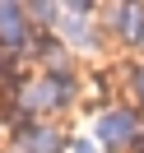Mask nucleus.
Here are the masks:
<instances>
[{
    "label": "nucleus",
    "instance_id": "f257e3e1",
    "mask_svg": "<svg viewBox=\"0 0 144 153\" xmlns=\"http://www.w3.org/2000/svg\"><path fill=\"white\" fill-rule=\"evenodd\" d=\"M98 139H102V149H130L135 139H140V111L135 107H112V111H102V121H98Z\"/></svg>",
    "mask_w": 144,
    "mask_h": 153
},
{
    "label": "nucleus",
    "instance_id": "f03ea898",
    "mask_svg": "<svg viewBox=\"0 0 144 153\" xmlns=\"http://www.w3.org/2000/svg\"><path fill=\"white\" fill-rule=\"evenodd\" d=\"M56 149H60V139H56V130H47V125H33V130L19 134V153H56Z\"/></svg>",
    "mask_w": 144,
    "mask_h": 153
},
{
    "label": "nucleus",
    "instance_id": "7ed1b4c3",
    "mask_svg": "<svg viewBox=\"0 0 144 153\" xmlns=\"http://www.w3.org/2000/svg\"><path fill=\"white\" fill-rule=\"evenodd\" d=\"M116 28H121V37L144 42V10H135V5H121V10H116Z\"/></svg>",
    "mask_w": 144,
    "mask_h": 153
},
{
    "label": "nucleus",
    "instance_id": "20e7f679",
    "mask_svg": "<svg viewBox=\"0 0 144 153\" xmlns=\"http://www.w3.org/2000/svg\"><path fill=\"white\" fill-rule=\"evenodd\" d=\"M135 93H140V102H144V70H135Z\"/></svg>",
    "mask_w": 144,
    "mask_h": 153
},
{
    "label": "nucleus",
    "instance_id": "39448f33",
    "mask_svg": "<svg viewBox=\"0 0 144 153\" xmlns=\"http://www.w3.org/2000/svg\"><path fill=\"white\" fill-rule=\"evenodd\" d=\"M75 153H93V149H88V144H75Z\"/></svg>",
    "mask_w": 144,
    "mask_h": 153
},
{
    "label": "nucleus",
    "instance_id": "423d86ee",
    "mask_svg": "<svg viewBox=\"0 0 144 153\" xmlns=\"http://www.w3.org/2000/svg\"><path fill=\"white\" fill-rule=\"evenodd\" d=\"M135 149H140V153H144V144H135Z\"/></svg>",
    "mask_w": 144,
    "mask_h": 153
}]
</instances>
